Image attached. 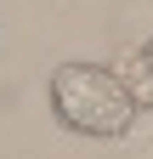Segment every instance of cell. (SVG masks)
<instances>
[{
  "label": "cell",
  "instance_id": "6da1fadb",
  "mask_svg": "<svg viewBox=\"0 0 153 159\" xmlns=\"http://www.w3.org/2000/svg\"><path fill=\"white\" fill-rule=\"evenodd\" d=\"M51 114L63 119L74 136H91V142H119L136 125V97H130L125 74L108 63H85V57H68V63L51 68Z\"/></svg>",
  "mask_w": 153,
  "mask_h": 159
},
{
  "label": "cell",
  "instance_id": "7a4b0ae2",
  "mask_svg": "<svg viewBox=\"0 0 153 159\" xmlns=\"http://www.w3.org/2000/svg\"><path fill=\"white\" fill-rule=\"evenodd\" d=\"M119 74H125L130 97H136V108H153V63H147V57H142V51H125Z\"/></svg>",
  "mask_w": 153,
  "mask_h": 159
},
{
  "label": "cell",
  "instance_id": "3957f363",
  "mask_svg": "<svg viewBox=\"0 0 153 159\" xmlns=\"http://www.w3.org/2000/svg\"><path fill=\"white\" fill-rule=\"evenodd\" d=\"M136 51H142V57H147V63H153V34H147V40H142V46H136Z\"/></svg>",
  "mask_w": 153,
  "mask_h": 159
}]
</instances>
